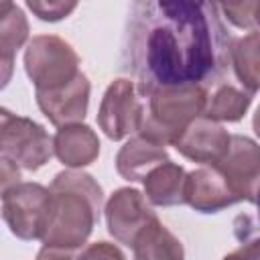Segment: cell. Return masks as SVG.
Segmentation results:
<instances>
[{
    "mask_svg": "<svg viewBox=\"0 0 260 260\" xmlns=\"http://www.w3.org/2000/svg\"><path fill=\"white\" fill-rule=\"evenodd\" d=\"M32 16H37L43 22H59L67 18L75 8L79 0H24Z\"/></svg>",
    "mask_w": 260,
    "mask_h": 260,
    "instance_id": "21",
    "label": "cell"
},
{
    "mask_svg": "<svg viewBox=\"0 0 260 260\" xmlns=\"http://www.w3.org/2000/svg\"><path fill=\"white\" fill-rule=\"evenodd\" d=\"M49 193V217L39 258H67L87 244L104 211V191L89 173L67 169L55 175Z\"/></svg>",
    "mask_w": 260,
    "mask_h": 260,
    "instance_id": "2",
    "label": "cell"
},
{
    "mask_svg": "<svg viewBox=\"0 0 260 260\" xmlns=\"http://www.w3.org/2000/svg\"><path fill=\"white\" fill-rule=\"evenodd\" d=\"M221 6L225 18L244 30H256L258 26V0H213Z\"/></svg>",
    "mask_w": 260,
    "mask_h": 260,
    "instance_id": "20",
    "label": "cell"
},
{
    "mask_svg": "<svg viewBox=\"0 0 260 260\" xmlns=\"http://www.w3.org/2000/svg\"><path fill=\"white\" fill-rule=\"evenodd\" d=\"M185 169L177 162L165 160L150 169L146 177L142 179L144 183V197L148 199L150 205L156 207H173V205H183V185H185Z\"/></svg>",
    "mask_w": 260,
    "mask_h": 260,
    "instance_id": "15",
    "label": "cell"
},
{
    "mask_svg": "<svg viewBox=\"0 0 260 260\" xmlns=\"http://www.w3.org/2000/svg\"><path fill=\"white\" fill-rule=\"evenodd\" d=\"M24 71L35 91L57 89L79 73V55L61 37L37 35L26 45Z\"/></svg>",
    "mask_w": 260,
    "mask_h": 260,
    "instance_id": "4",
    "label": "cell"
},
{
    "mask_svg": "<svg viewBox=\"0 0 260 260\" xmlns=\"http://www.w3.org/2000/svg\"><path fill=\"white\" fill-rule=\"evenodd\" d=\"M20 167L10 160L8 156L0 154V197L10 189L14 187L16 183H20Z\"/></svg>",
    "mask_w": 260,
    "mask_h": 260,
    "instance_id": "22",
    "label": "cell"
},
{
    "mask_svg": "<svg viewBox=\"0 0 260 260\" xmlns=\"http://www.w3.org/2000/svg\"><path fill=\"white\" fill-rule=\"evenodd\" d=\"M14 73V57H2L0 55V89H4Z\"/></svg>",
    "mask_w": 260,
    "mask_h": 260,
    "instance_id": "24",
    "label": "cell"
},
{
    "mask_svg": "<svg viewBox=\"0 0 260 260\" xmlns=\"http://www.w3.org/2000/svg\"><path fill=\"white\" fill-rule=\"evenodd\" d=\"M252 93L232 83H217L205 100L203 116L215 122H240L252 106Z\"/></svg>",
    "mask_w": 260,
    "mask_h": 260,
    "instance_id": "17",
    "label": "cell"
},
{
    "mask_svg": "<svg viewBox=\"0 0 260 260\" xmlns=\"http://www.w3.org/2000/svg\"><path fill=\"white\" fill-rule=\"evenodd\" d=\"M12 4H14V0H0V10L8 8V6H12Z\"/></svg>",
    "mask_w": 260,
    "mask_h": 260,
    "instance_id": "26",
    "label": "cell"
},
{
    "mask_svg": "<svg viewBox=\"0 0 260 260\" xmlns=\"http://www.w3.org/2000/svg\"><path fill=\"white\" fill-rule=\"evenodd\" d=\"M104 215L110 236L124 246H132L138 232L156 217L148 199L132 187L116 189L104 205Z\"/></svg>",
    "mask_w": 260,
    "mask_h": 260,
    "instance_id": "9",
    "label": "cell"
},
{
    "mask_svg": "<svg viewBox=\"0 0 260 260\" xmlns=\"http://www.w3.org/2000/svg\"><path fill=\"white\" fill-rule=\"evenodd\" d=\"M144 114V98L138 91L136 83L120 77L114 79L100 104L98 126L110 140H122L138 132L140 120Z\"/></svg>",
    "mask_w": 260,
    "mask_h": 260,
    "instance_id": "6",
    "label": "cell"
},
{
    "mask_svg": "<svg viewBox=\"0 0 260 260\" xmlns=\"http://www.w3.org/2000/svg\"><path fill=\"white\" fill-rule=\"evenodd\" d=\"M79 256H106V258H124V254L118 250V248H114V246H110L108 242H95V244H91L87 250H81L79 252Z\"/></svg>",
    "mask_w": 260,
    "mask_h": 260,
    "instance_id": "23",
    "label": "cell"
},
{
    "mask_svg": "<svg viewBox=\"0 0 260 260\" xmlns=\"http://www.w3.org/2000/svg\"><path fill=\"white\" fill-rule=\"evenodd\" d=\"M238 201L256 203L258 195V179H260V152L258 144L240 134L230 136V146L225 154L215 162Z\"/></svg>",
    "mask_w": 260,
    "mask_h": 260,
    "instance_id": "8",
    "label": "cell"
},
{
    "mask_svg": "<svg viewBox=\"0 0 260 260\" xmlns=\"http://www.w3.org/2000/svg\"><path fill=\"white\" fill-rule=\"evenodd\" d=\"M230 132L215 120L205 118L203 114L193 118L171 146L185 158L199 165H215L230 146Z\"/></svg>",
    "mask_w": 260,
    "mask_h": 260,
    "instance_id": "10",
    "label": "cell"
},
{
    "mask_svg": "<svg viewBox=\"0 0 260 260\" xmlns=\"http://www.w3.org/2000/svg\"><path fill=\"white\" fill-rule=\"evenodd\" d=\"M51 193L41 183H16L2 195V217L20 240H41L49 217Z\"/></svg>",
    "mask_w": 260,
    "mask_h": 260,
    "instance_id": "5",
    "label": "cell"
},
{
    "mask_svg": "<svg viewBox=\"0 0 260 260\" xmlns=\"http://www.w3.org/2000/svg\"><path fill=\"white\" fill-rule=\"evenodd\" d=\"M258 49H260L258 30H250L246 37L232 39V45H230V65L234 67V73L244 85V89L250 91L252 95H256L260 87Z\"/></svg>",
    "mask_w": 260,
    "mask_h": 260,
    "instance_id": "18",
    "label": "cell"
},
{
    "mask_svg": "<svg viewBox=\"0 0 260 260\" xmlns=\"http://www.w3.org/2000/svg\"><path fill=\"white\" fill-rule=\"evenodd\" d=\"M53 154L69 169H83L100 154V138L91 126L75 122L59 126L53 136Z\"/></svg>",
    "mask_w": 260,
    "mask_h": 260,
    "instance_id": "13",
    "label": "cell"
},
{
    "mask_svg": "<svg viewBox=\"0 0 260 260\" xmlns=\"http://www.w3.org/2000/svg\"><path fill=\"white\" fill-rule=\"evenodd\" d=\"M232 37L213 0H132L124 57L144 95L158 85L219 83Z\"/></svg>",
    "mask_w": 260,
    "mask_h": 260,
    "instance_id": "1",
    "label": "cell"
},
{
    "mask_svg": "<svg viewBox=\"0 0 260 260\" xmlns=\"http://www.w3.org/2000/svg\"><path fill=\"white\" fill-rule=\"evenodd\" d=\"M130 248L138 260H181L185 256L181 242L160 223L158 217H152L138 232Z\"/></svg>",
    "mask_w": 260,
    "mask_h": 260,
    "instance_id": "16",
    "label": "cell"
},
{
    "mask_svg": "<svg viewBox=\"0 0 260 260\" xmlns=\"http://www.w3.org/2000/svg\"><path fill=\"white\" fill-rule=\"evenodd\" d=\"M12 116H14V114H12L10 110H6V108H2V106H0V132H2V128L6 126V122H8Z\"/></svg>",
    "mask_w": 260,
    "mask_h": 260,
    "instance_id": "25",
    "label": "cell"
},
{
    "mask_svg": "<svg viewBox=\"0 0 260 260\" xmlns=\"http://www.w3.org/2000/svg\"><path fill=\"white\" fill-rule=\"evenodd\" d=\"M89 79L85 73H77L69 83L49 91H37V106L53 126H67L83 122L89 106Z\"/></svg>",
    "mask_w": 260,
    "mask_h": 260,
    "instance_id": "11",
    "label": "cell"
},
{
    "mask_svg": "<svg viewBox=\"0 0 260 260\" xmlns=\"http://www.w3.org/2000/svg\"><path fill=\"white\" fill-rule=\"evenodd\" d=\"M165 160H169V152L162 144L136 134L118 150L116 171L126 181H142L150 169Z\"/></svg>",
    "mask_w": 260,
    "mask_h": 260,
    "instance_id": "14",
    "label": "cell"
},
{
    "mask_svg": "<svg viewBox=\"0 0 260 260\" xmlns=\"http://www.w3.org/2000/svg\"><path fill=\"white\" fill-rule=\"evenodd\" d=\"M28 20L18 6H8L0 10V55L14 57L18 49L28 41Z\"/></svg>",
    "mask_w": 260,
    "mask_h": 260,
    "instance_id": "19",
    "label": "cell"
},
{
    "mask_svg": "<svg viewBox=\"0 0 260 260\" xmlns=\"http://www.w3.org/2000/svg\"><path fill=\"white\" fill-rule=\"evenodd\" d=\"M183 201L199 213H217L234 203H240L215 165H203L201 169L185 175Z\"/></svg>",
    "mask_w": 260,
    "mask_h": 260,
    "instance_id": "12",
    "label": "cell"
},
{
    "mask_svg": "<svg viewBox=\"0 0 260 260\" xmlns=\"http://www.w3.org/2000/svg\"><path fill=\"white\" fill-rule=\"evenodd\" d=\"M142 98H146L144 114L136 134L169 146L193 118L203 114L207 87L199 83L158 85L148 89Z\"/></svg>",
    "mask_w": 260,
    "mask_h": 260,
    "instance_id": "3",
    "label": "cell"
},
{
    "mask_svg": "<svg viewBox=\"0 0 260 260\" xmlns=\"http://www.w3.org/2000/svg\"><path fill=\"white\" fill-rule=\"evenodd\" d=\"M0 154L26 171H39L53 156V138L39 122L12 116L0 132Z\"/></svg>",
    "mask_w": 260,
    "mask_h": 260,
    "instance_id": "7",
    "label": "cell"
}]
</instances>
